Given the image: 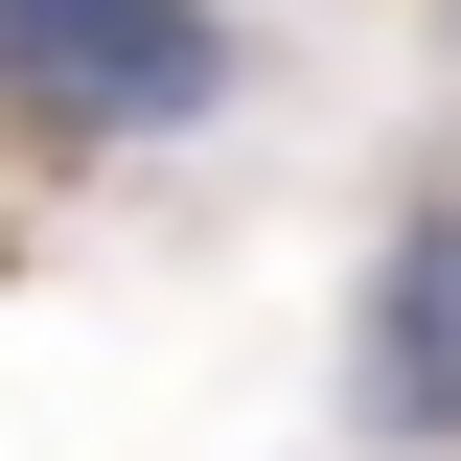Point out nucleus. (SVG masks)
<instances>
[{
  "mask_svg": "<svg viewBox=\"0 0 461 461\" xmlns=\"http://www.w3.org/2000/svg\"><path fill=\"white\" fill-rule=\"evenodd\" d=\"M208 93H230L208 0H0V115L47 139H185Z\"/></svg>",
  "mask_w": 461,
  "mask_h": 461,
  "instance_id": "nucleus-1",
  "label": "nucleus"
},
{
  "mask_svg": "<svg viewBox=\"0 0 461 461\" xmlns=\"http://www.w3.org/2000/svg\"><path fill=\"white\" fill-rule=\"evenodd\" d=\"M346 415L393 461H461V208L393 230V277H369V346H346Z\"/></svg>",
  "mask_w": 461,
  "mask_h": 461,
  "instance_id": "nucleus-2",
  "label": "nucleus"
}]
</instances>
